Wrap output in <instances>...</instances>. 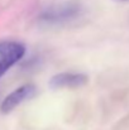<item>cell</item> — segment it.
Instances as JSON below:
<instances>
[{"label":"cell","mask_w":129,"mask_h":130,"mask_svg":"<svg viewBox=\"0 0 129 130\" xmlns=\"http://www.w3.org/2000/svg\"><path fill=\"white\" fill-rule=\"evenodd\" d=\"M25 54V45L15 41L0 43V78Z\"/></svg>","instance_id":"cell-1"},{"label":"cell","mask_w":129,"mask_h":130,"mask_svg":"<svg viewBox=\"0 0 129 130\" xmlns=\"http://www.w3.org/2000/svg\"><path fill=\"white\" fill-rule=\"evenodd\" d=\"M122 1H128V0H122Z\"/></svg>","instance_id":"cell-5"},{"label":"cell","mask_w":129,"mask_h":130,"mask_svg":"<svg viewBox=\"0 0 129 130\" xmlns=\"http://www.w3.org/2000/svg\"><path fill=\"white\" fill-rule=\"evenodd\" d=\"M81 11V8L77 4L68 3L62 5H56L48 8L42 14V19L48 23H61V22H68L71 19H75Z\"/></svg>","instance_id":"cell-2"},{"label":"cell","mask_w":129,"mask_h":130,"mask_svg":"<svg viewBox=\"0 0 129 130\" xmlns=\"http://www.w3.org/2000/svg\"><path fill=\"white\" fill-rule=\"evenodd\" d=\"M87 76L79 72H62L49 80V86L57 88H79L87 84Z\"/></svg>","instance_id":"cell-4"},{"label":"cell","mask_w":129,"mask_h":130,"mask_svg":"<svg viewBox=\"0 0 129 130\" xmlns=\"http://www.w3.org/2000/svg\"><path fill=\"white\" fill-rule=\"evenodd\" d=\"M36 86L27 84L23 86L15 88L11 93H9L1 102L0 105V110L3 114H9L18 105H20L22 102H24L28 99H32L36 95Z\"/></svg>","instance_id":"cell-3"}]
</instances>
